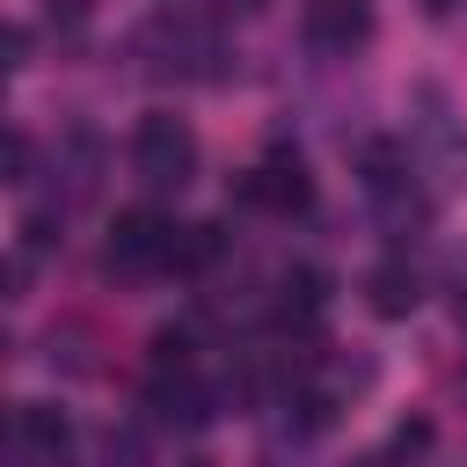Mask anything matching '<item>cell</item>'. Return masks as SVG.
<instances>
[{"label":"cell","instance_id":"6da1fadb","mask_svg":"<svg viewBox=\"0 0 467 467\" xmlns=\"http://www.w3.org/2000/svg\"><path fill=\"white\" fill-rule=\"evenodd\" d=\"M131 168H139L146 190H182L197 175V131L175 109H146L139 131H131Z\"/></svg>","mask_w":467,"mask_h":467},{"label":"cell","instance_id":"7a4b0ae2","mask_svg":"<svg viewBox=\"0 0 467 467\" xmlns=\"http://www.w3.org/2000/svg\"><path fill=\"white\" fill-rule=\"evenodd\" d=\"M175 255H182V226L175 219H161V212H117V226H109V270L117 277H153V270H175Z\"/></svg>","mask_w":467,"mask_h":467},{"label":"cell","instance_id":"3957f363","mask_svg":"<svg viewBox=\"0 0 467 467\" xmlns=\"http://www.w3.org/2000/svg\"><path fill=\"white\" fill-rule=\"evenodd\" d=\"M299 29H306V44H314V51L350 58V51L372 36V0H306Z\"/></svg>","mask_w":467,"mask_h":467},{"label":"cell","instance_id":"277c9868","mask_svg":"<svg viewBox=\"0 0 467 467\" xmlns=\"http://www.w3.org/2000/svg\"><path fill=\"white\" fill-rule=\"evenodd\" d=\"M241 197L263 204V212H306V204H314V175H306L299 153H292V161L277 153V161H263V168L241 175Z\"/></svg>","mask_w":467,"mask_h":467},{"label":"cell","instance_id":"5b68a950","mask_svg":"<svg viewBox=\"0 0 467 467\" xmlns=\"http://www.w3.org/2000/svg\"><path fill=\"white\" fill-rule=\"evenodd\" d=\"M146 401H153V416H161V423H182V431H197V423H212V416H219V387H204L197 372H153Z\"/></svg>","mask_w":467,"mask_h":467},{"label":"cell","instance_id":"8992f818","mask_svg":"<svg viewBox=\"0 0 467 467\" xmlns=\"http://www.w3.org/2000/svg\"><path fill=\"white\" fill-rule=\"evenodd\" d=\"M365 306H372L379 321H409V314L423 306V277H416L401 255H387V263H372V277H365Z\"/></svg>","mask_w":467,"mask_h":467},{"label":"cell","instance_id":"52a82bcc","mask_svg":"<svg viewBox=\"0 0 467 467\" xmlns=\"http://www.w3.org/2000/svg\"><path fill=\"white\" fill-rule=\"evenodd\" d=\"M328 292H336V277H328L321 263H292V270L277 277V321H314V314L328 306Z\"/></svg>","mask_w":467,"mask_h":467},{"label":"cell","instance_id":"ba28073f","mask_svg":"<svg viewBox=\"0 0 467 467\" xmlns=\"http://www.w3.org/2000/svg\"><path fill=\"white\" fill-rule=\"evenodd\" d=\"M15 431H22V445H29V452H44V460H58V452L73 445V423H66V416H58L51 401H22Z\"/></svg>","mask_w":467,"mask_h":467},{"label":"cell","instance_id":"9c48e42d","mask_svg":"<svg viewBox=\"0 0 467 467\" xmlns=\"http://www.w3.org/2000/svg\"><path fill=\"white\" fill-rule=\"evenodd\" d=\"M226 255V226H182V255H175V270H212Z\"/></svg>","mask_w":467,"mask_h":467},{"label":"cell","instance_id":"30bf717a","mask_svg":"<svg viewBox=\"0 0 467 467\" xmlns=\"http://www.w3.org/2000/svg\"><path fill=\"white\" fill-rule=\"evenodd\" d=\"M190 350H197L190 328H153V372H190Z\"/></svg>","mask_w":467,"mask_h":467},{"label":"cell","instance_id":"8fae6325","mask_svg":"<svg viewBox=\"0 0 467 467\" xmlns=\"http://www.w3.org/2000/svg\"><path fill=\"white\" fill-rule=\"evenodd\" d=\"M416 452H431V423H423V416L394 431V445H387V460H416Z\"/></svg>","mask_w":467,"mask_h":467},{"label":"cell","instance_id":"7c38bea8","mask_svg":"<svg viewBox=\"0 0 467 467\" xmlns=\"http://www.w3.org/2000/svg\"><path fill=\"white\" fill-rule=\"evenodd\" d=\"M29 131H7V182H29Z\"/></svg>","mask_w":467,"mask_h":467},{"label":"cell","instance_id":"4fadbf2b","mask_svg":"<svg viewBox=\"0 0 467 467\" xmlns=\"http://www.w3.org/2000/svg\"><path fill=\"white\" fill-rule=\"evenodd\" d=\"M7 66H29V29H22V22L7 29Z\"/></svg>","mask_w":467,"mask_h":467},{"label":"cell","instance_id":"5bb4252c","mask_svg":"<svg viewBox=\"0 0 467 467\" xmlns=\"http://www.w3.org/2000/svg\"><path fill=\"white\" fill-rule=\"evenodd\" d=\"M423 7H431V15H452V0H423Z\"/></svg>","mask_w":467,"mask_h":467},{"label":"cell","instance_id":"9a60e30c","mask_svg":"<svg viewBox=\"0 0 467 467\" xmlns=\"http://www.w3.org/2000/svg\"><path fill=\"white\" fill-rule=\"evenodd\" d=\"M460 321H467V292H460Z\"/></svg>","mask_w":467,"mask_h":467}]
</instances>
